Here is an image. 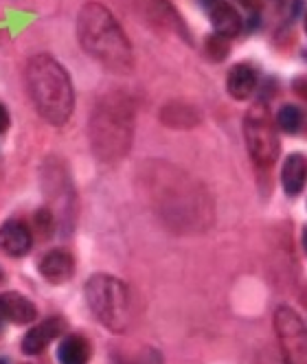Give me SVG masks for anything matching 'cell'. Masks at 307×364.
Wrapping results in <instances>:
<instances>
[{
  "instance_id": "7c38bea8",
  "label": "cell",
  "mask_w": 307,
  "mask_h": 364,
  "mask_svg": "<svg viewBox=\"0 0 307 364\" xmlns=\"http://www.w3.org/2000/svg\"><path fill=\"white\" fill-rule=\"evenodd\" d=\"M281 182H284V191L288 196H298L305 189L307 182V159L303 154H290L284 169H281Z\"/></svg>"
},
{
  "instance_id": "8fae6325",
  "label": "cell",
  "mask_w": 307,
  "mask_h": 364,
  "mask_svg": "<svg viewBox=\"0 0 307 364\" xmlns=\"http://www.w3.org/2000/svg\"><path fill=\"white\" fill-rule=\"evenodd\" d=\"M254 88H257V70H254L250 64H235L228 70L226 90L233 99L244 101L254 92Z\"/></svg>"
},
{
  "instance_id": "4fadbf2b",
  "label": "cell",
  "mask_w": 307,
  "mask_h": 364,
  "mask_svg": "<svg viewBox=\"0 0 307 364\" xmlns=\"http://www.w3.org/2000/svg\"><path fill=\"white\" fill-rule=\"evenodd\" d=\"M209 18H211V24H213V29L215 33L224 36V38H235L239 31H242V18L237 14V9L233 5H228L226 0H220V3L207 11Z\"/></svg>"
},
{
  "instance_id": "d6986e66",
  "label": "cell",
  "mask_w": 307,
  "mask_h": 364,
  "mask_svg": "<svg viewBox=\"0 0 307 364\" xmlns=\"http://www.w3.org/2000/svg\"><path fill=\"white\" fill-rule=\"evenodd\" d=\"M7 129H9V112L3 103H0V134H5Z\"/></svg>"
},
{
  "instance_id": "7a4b0ae2",
  "label": "cell",
  "mask_w": 307,
  "mask_h": 364,
  "mask_svg": "<svg viewBox=\"0 0 307 364\" xmlns=\"http://www.w3.org/2000/svg\"><path fill=\"white\" fill-rule=\"evenodd\" d=\"M27 88L36 110L50 125H64L75 108V90L66 68L50 55H36L27 64Z\"/></svg>"
},
{
  "instance_id": "5bb4252c",
  "label": "cell",
  "mask_w": 307,
  "mask_h": 364,
  "mask_svg": "<svg viewBox=\"0 0 307 364\" xmlns=\"http://www.w3.org/2000/svg\"><path fill=\"white\" fill-rule=\"evenodd\" d=\"M60 364H88L90 343L84 336H66L58 347Z\"/></svg>"
},
{
  "instance_id": "277c9868",
  "label": "cell",
  "mask_w": 307,
  "mask_h": 364,
  "mask_svg": "<svg viewBox=\"0 0 307 364\" xmlns=\"http://www.w3.org/2000/svg\"><path fill=\"white\" fill-rule=\"evenodd\" d=\"M86 301L104 327L112 331H125L130 325V290L121 279L110 274L90 277L86 283Z\"/></svg>"
},
{
  "instance_id": "7402d4cb",
  "label": "cell",
  "mask_w": 307,
  "mask_h": 364,
  "mask_svg": "<svg viewBox=\"0 0 307 364\" xmlns=\"http://www.w3.org/2000/svg\"><path fill=\"white\" fill-rule=\"evenodd\" d=\"M272 3H274V5H279V7H281V5H284V3H286V0H272Z\"/></svg>"
},
{
  "instance_id": "30bf717a",
  "label": "cell",
  "mask_w": 307,
  "mask_h": 364,
  "mask_svg": "<svg viewBox=\"0 0 307 364\" xmlns=\"http://www.w3.org/2000/svg\"><path fill=\"white\" fill-rule=\"evenodd\" d=\"M75 272V259L68 250H50L42 257L40 274L53 285L66 283Z\"/></svg>"
},
{
  "instance_id": "ba28073f",
  "label": "cell",
  "mask_w": 307,
  "mask_h": 364,
  "mask_svg": "<svg viewBox=\"0 0 307 364\" xmlns=\"http://www.w3.org/2000/svg\"><path fill=\"white\" fill-rule=\"evenodd\" d=\"M33 237L29 226L20 220H9L0 226V248L11 257H22L31 250Z\"/></svg>"
},
{
  "instance_id": "cb8c5ba5",
  "label": "cell",
  "mask_w": 307,
  "mask_h": 364,
  "mask_svg": "<svg viewBox=\"0 0 307 364\" xmlns=\"http://www.w3.org/2000/svg\"><path fill=\"white\" fill-rule=\"evenodd\" d=\"M305 33H307V14H305Z\"/></svg>"
},
{
  "instance_id": "9a60e30c",
  "label": "cell",
  "mask_w": 307,
  "mask_h": 364,
  "mask_svg": "<svg viewBox=\"0 0 307 364\" xmlns=\"http://www.w3.org/2000/svg\"><path fill=\"white\" fill-rule=\"evenodd\" d=\"M276 125L288 134H296L303 125V112L296 106H284L276 112Z\"/></svg>"
},
{
  "instance_id": "2e32d148",
  "label": "cell",
  "mask_w": 307,
  "mask_h": 364,
  "mask_svg": "<svg viewBox=\"0 0 307 364\" xmlns=\"http://www.w3.org/2000/svg\"><path fill=\"white\" fill-rule=\"evenodd\" d=\"M204 53H207V58L211 62H222L228 58L230 53V44H228V38L220 36V33H213L207 38V42H204Z\"/></svg>"
},
{
  "instance_id": "3957f363",
  "label": "cell",
  "mask_w": 307,
  "mask_h": 364,
  "mask_svg": "<svg viewBox=\"0 0 307 364\" xmlns=\"http://www.w3.org/2000/svg\"><path fill=\"white\" fill-rule=\"evenodd\" d=\"M90 134L95 141V149L106 156L117 159L125 154L132 141V110L125 99H106L92 117Z\"/></svg>"
},
{
  "instance_id": "ffe728a7",
  "label": "cell",
  "mask_w": 307,
  "mask_h": 364,
  "mask_svg": "<svg viewBox=\"0 0 307 364\" xmlns=\"http://www.w3.org/2000/svg\"><path fill=\"white\" fill-rule=\"evenodd\" d=\"M195 3L200 5V7H204V9H207V11H211L217 3H220V0H195Z\"/></svg>"
},
{
  "instance_id": "e0dca14e",
  "label": "cell",
  "mask_w": 307,
  "mask_h": 364,
  "mask_svg": "<svg viewBox=\"0 0 307 364\" xmlns=\"http://www.w3.org/2000/svg\"><path fill=\"white\" fill-rule=\"evenodd\" d=\"M292 88H294V92H296L303 101H307V77H296L294 84H292Z\"/></svg>"
},
{
  "instance_id": "ac0fdd59",
  "label": "cell",
  "mask_w": 307,
  "mask_h": 364,
  "mask_svg": "<svg viewBox=\"0 0 307 364\" xmlns=\"http://www.w3.org/2000/svg\"><path fill=\"white\" fill-rule=\"evenodd\" d=\"M237 5L239 7H244L246 11H250V14H259L262 11V0H237Z\"/></svg>"
},
{
  "instance_id": "52a82bcc",
  "label": "cell",
  "mask_w": 307,
  "mask_h": 364,
  "mask_svg": "<svg viewBox=\"0 0 307 364\" xmlns=\"http://www.w3.org/2000/svg\"><path fill=\"white\" fill-rule=\"evenodd\" d=\"M66 329V321L60 318V316H53V318H46L42 321L40 325L31 327L27 331V336L22 338V351L27 355H38L42 353L50 343L58 341V338L64 333Z\"/></svg>"
},
{
  "instance_id": "603a6c76",
  "label": "cell",
  "mask_w": 307,
  "mask_h": 364,
  "mask_svg": "<svg viewBox=\"0 0 307 364\" xmlns=\"http://www.w3.org/2000/svg\"><path fill=\"white\" fill-rule=\"evenodd\" d=\"M3 279H5V274H3V270H0V283H3Z\"/></svg>"
},
{
  "instance_id": "9c48e42d",
  "label": "cell",
  "mask_w": 307,
  "mask_h": 364,
  "mask_svg": "<svg viewBox=\"0 0 307 364\" xmlns=\"http://www.w3.org/2000/svg\"><path fill=\"white\" fill-rule=\"evenodd\" d=\"M0 318L14 325H29L38 318V309L27 296L18 292H5L0 294Z\"/></svg>"
},
{
  "instance_id": "8992f818",
  "label": "cell",
  "mask_w": 307,
  "mask_h": 364,
  "mask_svg": "<svg viewBox=\"0 0 307 364\" xmlns=\"http://www.w3.org/2000/svg\"><path fill=\"white\" fill-rule=\"evenodd\" d=\"M274 329L286 364H307V329L292 307H279L274 314Z\"/></svg>"
},
{
  "instance_id": "d4e9b609",
  "label": "cell",
  "mask_w": 307,
  "mask_h": 364,
  "mask_svg": "<svg viewBox=\"0 0 307 364\" xmlns=\"http://www.w3.org/2000/svg\"><path fill=\"white\" fill-rule=\"evenodd\" d=\"M0 364H7V360H0Z\"/></svg>"
},
{
  "instance_id": "5b68a950",
  "label": "cell",
  "mask_w": 307,
  "mask_h": 364,
  "mask_svg": "<svg viewBox=\"0 0 307 364\" xmlns=\"http://www.w3.org/2000/svg\"><path fill=\"white\" fill-rule=\"evenodd\" d=\"M244 136L248 145V154L254 165L270 167L279 159V134L274 129L270 110L264 101H257L254 106L246 112L244 119Z\"/></svg>"
},
{
  "instance_id": "44dd1931",
  "label": "cell",
  "mask_w": 307,
  "mask_h": 364,
  "mask_svg": "<svg viewBox=\"0 0 307 364\" xmlns=\"http://www.w3.org/2000/svg\"><path fill=\"white\" fill-rule=\"evenodd\" d=\"M303 248H305V252H307V228L303 230Z\"/></svg>"
},
{
  "instance_id": "6da1fadb",
  "label": "cell",
  "mask_w": 307,
  "mask_h": 364,
  "mask_svg": "<svg viewBox=\"0 0 307 364\" xmlns=\"http://www.w3.org/2000/svg\"><path fill=\"white\" fill-rule=\"evenodd\" d=\"M77 36L84 50L114 73H127L134 64L130 40L117 18L99 3H88L77 18Z\"/></svg>"
}]
</instances>
